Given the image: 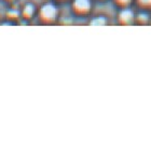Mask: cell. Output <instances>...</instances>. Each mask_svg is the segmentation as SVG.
<instances>
[{"mask_svg": "<svg viewBox=\"0 0 151 151\" xmlns=\"http://www.w3.org/2000/svg\"><path fill=\"white\" fill-rule=\"evenodd\" d=\"M116 3H119L121 6H126V4H129L131 2V0H116Z\"/></svg>", "mask_w": 151, "mask_h": 151, "instance_id": "7", "label": "cell"}, {"mask_svg": "<svg viewBox=\"0 0 151 151\" xmlns=\"http://www.w3.org/2000/svg\"><path fill=\"white\" fill-rule=\"evenodd\" d=\"M39 17L41 22L45 24L54 23L57 17V9L56 6L52 3H45L41 6L39 10Z\"/></svg>", "mask_w": 151, "mask_h": 151, "instance_id": "1", "label": "cell"}, {"mask_svg": "<svg viewBox=\"0 0 151 151\" xmlns=\"http://www.w3.org/2000/svg\"><path fill=\"white\" fill-rule=\"evenodd\" d=\"M73 10L78 14H86L91 10V1L90 0H75L73 3Z\"/></svg>", "mask_w": 151, "mask_h": 151, "instance_id": "2", "label": "cell"}, {"mask_svg": "<svg viewBox=\"0 0 151 151\" xmlns=\"http://www.w3.org/2000/svg\"><path fill=\"white\" fill-rule=\"evenodd\" d=\"M35 12H36L35 6H34L32 3H26V4H24V6H23L21 15L25 19H30L32 16L35 15Z\"/></svg>", "mask_w": 151, "mask_h": 151, "instance_id": "3", "label": "cell"}, {"mask_svg": "<svg viewBox=\"0 0 151 151\" xmlns=\"http://www.w3.org/2000/svg\"><path fill=\"white\" fill-rule=\"evenodd\" d=\"M139 2L144 6H151V0H139Z\"/></svg>", "mask_w": 151, "mask_h": 151, "instance_id": "8", "label": "cell"}, {"mask_svg": "<svg viewBox=\"0 0 151 151\" xmlns=\"http://www.w3.org/2000/svg\"><path fill=\"white\" fill-rule=\"evenodd\" d=\"M21 15V12H19L17 10H9L6 12V16L11 19H17Z\"/></svg>", "mask_w": 151, "mask_h": 151, "instance_id": "5", "label": "cell"}, {"mask_svg": "<svg viewBox=\"0 0 151 151\" xmlns=\"http://www.w3.org/2000/svg\"><path fill=\"white\" fill-rule=\"evenodd\" d=\"M3 1H6V2H13V1H15V0H3Z\"/></svg>", "mask_w": 151, "mask_h": 151, "instance_id": "9", "label": "cell"}, {"mask_svg": "<svg viewBox=\"0 0 151 151\" xmlns=\"http://www.w3.org/2000/svg\"><path fill=\"white\" fill-rule=\"evenodd\" d=\"M119 19L122 24L129 25V23H132L133 21V12L129 11V10H123L122 12L120 13Z\"/></svg>", "mask_w": 151, "mask_h": 151, "instance_id": "4", "label": "cell"}, {"mask_svg": "<svg viewBox=\"0 0 151 151\" xmlns=\"http://www.w3.org/2000/svg\"><path fill=\"white\" fill-rule=\"evenodd\" d=\"M106 24V19L104 17H97V19H94L91 22V25L93 26H101V25H105Z\"/></svg>", "mask_w": 151, "mask_h": 151, "instance_id": "6", "label": "cell"}]
</instances>
